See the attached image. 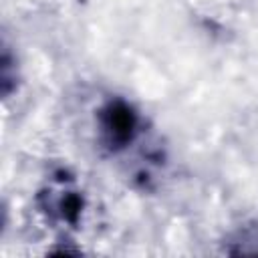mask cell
Wrapping results in <instances>:
<instances>
[{
	"instance_id": "1",
	"label": "cell",
	"mask_w": 258,
	"mask_h": 258,
	"mask_svg": "<svg viewBox=\"0 0 258 258\" xmlns=\"http://www.w3.org/2000/svg\"><path fill=\"white\" fill-rule=\"evenodd\" d=\"M141 131V115L125 97H109L97 109V139L99 145L117 155L135 143Z\"/></svg>"
},
{
	"instance_id": "2",
	"label": "cell",
	"mask_w": 258,
	"mask_h": 258,
	"mask_svg": "<svg viewBox=\"0 0 258 258\" xmlns=\"http://www.w3.org/2000/svg\"><path fill=\"white\" fill-rule=\"evenodd\" d=\"M40 206L60 224H67L69 228H79L83 222L87 200L85 194L71 183L67 173L60 171L54 183L40 194Z\"/></svg>"
},
{
	"instance_id": "3",
	"label": "cell",
	"mask_w": 258,
	"mask_h": 258,
	"mask_svg": "<svg viewBox=\"0 0 258 258\" xmlns=\"http://www.w3.org/2000/svg\"><path fill=\"white\" fill-rule=\"evenodd\" d=\"M226 254H258V222H248L236 228L224 240Z\"/></svg>"
},
{
	"instance_id": "4",
	"label": "cell",
	"mask_w": 258,
	"mask_h": 258,
	"mask_svg": "<svg viewBox=\"0 0 258 258\" xmlns=\"http://www.w3.org/2000/svg\"><path fill=\"white\" fill-rule=\"evenodd\" d=\"M18 60L16 54L10 50L8 42H2V56H0V91H2V99H10L12 93H16L18 89Z\"/></svg>"
}]
</instances>
